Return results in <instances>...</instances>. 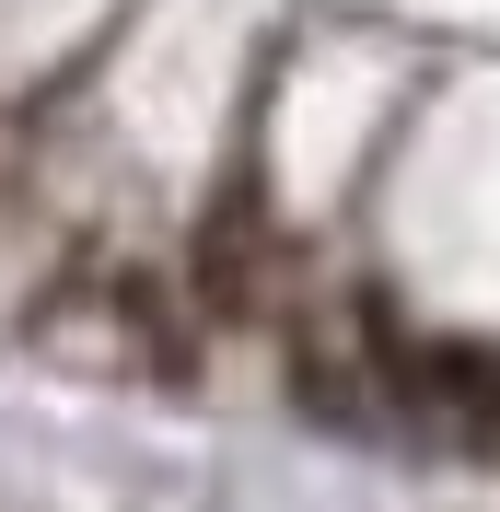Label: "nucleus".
Segmentation results:
<instances>
[{
	"mask_svg": "<svg viewBox=\"0 0 500 512\" xmlns=\"http://www.w3.org/2000/svg\"><path fill=\"white\" fill-rule=\"evenodd\" d=\"M198 280H210V303H221V315H245V303H256V198L245 187H233V198H221V210H210V233H198Z\"/></svg>",
	"mask_w": 500,
	"mask_h": 512,
	"instance_id": "f257e3e1",
	"label": "nucleus"
}]
</instances>
